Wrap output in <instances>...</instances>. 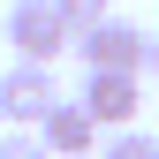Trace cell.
Returning a JSON list of instances; mask_svg holds the SVG:
<instances>
[{
  "label": "cell",
  "mask_w": 159,
  "mask_h": 159,
  "mask_svg": "<svg viewBox=\"0 0 159 159\" xmlns=\"http://www.w3.org/2000/svg\"><path fill=\"white\" fill-rule=\"evenodd\" d=\"M0 159H53L38 144V129H0Z\"/></svg>",
  "instance_id": "cell-8"
},
{
  "label": "cell",
  "mask_w": 159,
  "mask_h": 159,
  "mask_svg": "<svg viewBox=\"0 0 159 159\" xmlns=\"http://www.w3.org/2000/svg\"><path fill=\"white\" fill-rule=\"evenodd\" d=\"M98 159H159V136L152 129H114L106 144H98Z\"/></svg>",
  "instance_id": "cell-6"
},
{
  "label": "cell",
  "mask_w": 159,
  "mask_h": 159,
  "mask_svg": "<svg viewBox=\"0 0 159 159\" xmlns=\"http://www.w3.org/2000/svg\"><path fill=\"white\" fill-rule=\"evenodd\" d=\"M53 8H61L68 30H91V23H106V15H114V0H53Z\"/></svg>",
  "instance_id": "cell-7"
},
{
  "label": "cell",
  "mask_w": 159,
  "mask_h": 159,
  "mask_svg": "<svg viewBox=\"0 0 159 159\" xmlns=\"http://www.w3.org/2000/svg\"><path fill=\"white\" fill-rule=\"evenodd\" d=\"M144 68H152V76H159V30H152V61H144Z\"/></svg>",
  "instance_id": "cell-9"
},
{
  "label": "cell",
  "mask_w": 159,
  "mask_h": 159,
  "mask_svg": "<svg viewBox=\"0 0 159 159\" xmlns=\"http://www.w3.org/2000/svg\"><path fill=\"white\" fill-rule=\"evenodd\" d=\"M8 46H15V61L53 68L61 53H76V30L61 23L53 0H15V8H8Z\"/></svg>",
  "instance_id": "cell-1"
},
{
  "label": "cell",
  "mask_w": 159,
  "mask_h": 159,
  "mask_svg": "<svg viewBox=\"0 0 159 159\" xmlns=\"http://www.w3.org/2000/svg\"><path fill=\"white\" fill-rule=\"evenodd\" d=\"M53 106H61V84H53V68H38V61L0 68V121H8V129H38Z\"/></svg>",
  "instance_id": "cell-3"
},
{
  "label": "cell",
  "mask_w": 159,
  "mask_h": 159,
  "mask_svg": "<svg viewBox=\"0 0 159 159\" xmlns=\"http://www.w3.org/2000/svg\"><path fill=\"white\" fill-rule=\"evenodd\" d=\"M76 53H84V68H106V76H144V61H152V30H136L129 15H106V23L76 30Z\"/></svg>",
  "instance_id": "cell-2"
},
{
  "label": "cell",
  "mask_w": 159,
  "mask_h": 159,
  "mask_svg": "<svg viewBox=\"0 0 159 159\" xmlns=\"http://www.w3.org/2000/svg\"><path fill=\"white\" fill-rule=\"evenodd\" d=\"M76 106H84L98 129H136L144 84H136V76H106V68H84V91H76Z\"/></svg>",
  "instance_id": "cell-4"
},
{
  "label": "cell",
  "mask_w": 159,
  "mask_h": 159,
  "mask_svg": "<svg viewBox=\"0 0 159 159\" xmlns=\"http://www.w3.org/2000/svg\"><path fill=\"white\" fill-rule=\"evenodd\" d=\"M38 144H46L53 159H98V144H106V129H98L91 114L76 106V98H61V106H53L46 121H38Z\"/></svg>",
  "instance_id": "cell-5"
}]
</instances>
